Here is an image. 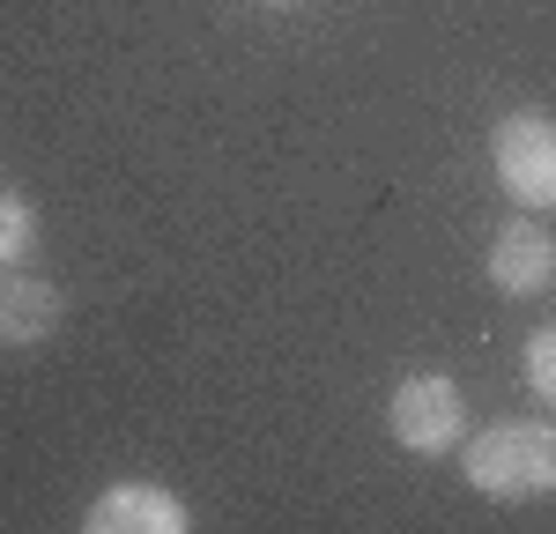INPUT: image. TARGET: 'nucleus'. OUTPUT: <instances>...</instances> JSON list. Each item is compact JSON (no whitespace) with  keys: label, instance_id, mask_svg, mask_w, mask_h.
Masks as SVG:
<instances>
[{"label":"nucleus","instance_id":"nucleus-1","mask_svg":"<svg viewBox=\"0 0 556 534\" xmlns=\"http://www.w3.org/2000/svg\"><path fill=\"white\" fill-rule=\"evenodd\" d=\"M460 468H468V483L482 490V497H505V505L549 497L556 490V423H527V416L490 423V431L460 453Z\"/></svg>","mask_w":556,"mask_h":534},{"label":"nucleus","instance_id":"nucleus-2","mask_svg":"<svg viewBox=\"0 0 556 534\" xmlns=\"http://www.w3.org/2000/svg\"><path fill=\"white\" fill-rule=\"evenodd\" d=\"M490 164H497V186L513 193V208H556V119L542 112H513L490 134Z\"/></svg>","mask_w":556,"mask_h":534},{"label":"nucleus","instance_id":"nucleus-3","mask_svg":"<svg viewBox=\"0 0 556 534\" xmlns=\"http://www.w3.org/2000/svg\"><path fill=\"white\" fill-rule=\"evenodd\" d=\"M386 423H393L401 453L438 460V453H453V445H460V431H468V394H460L453 379H438V371L401 379V394L386 400Z\"/></svg>","mask_w":556,"mask_h":534},{"label":"nucleus","instance_id":"nucleus-4","mask_svg":"<svg viewBox=\"0 0 556 534\" xmlns=\"http://www.w3.org/2000/svg\"><path fill=\"white\" fill-rule=\"evenodd\" d=\"M83 527L89 534H186L193 512H186L164 483H112L83 512Z\"/></svg>","mask_w":556,"mask_h":534},{"label":"nucleus","instance_id":"nucleus-5","mask_svg":"<svg viewBox=\"0 0 556 534\" xmlns=\"http://www.w3.org/2000/svg\"><path fill=\"white\" fill-rule=\"evenodd\" d=\"M490 282L505 290V297H542L556 282V238L542 223L513 216L497 238H490Z\"/></svg>","mask_w":556,"mask_h":534},{"label":"nucleus","instance_id":"nucleus-6","mask_svg":"<svg viewBox=\"0 0 556 534\" xmlns=\"http://www.w3.org/2000/svg\"><path fill=\"white\" fill-rule=\"evenodd\" d=\"M52 327H60V290H52L45 275H8V267H0V342L30 349Z\"/></svg>","mask_w":556,"mask_h":534},{"label":"nucleus","instance_id":"nucleus-7","mask_svg":"<svg viewBox=\"0 0 556 534\" xmlns=\"http://www.w3.org/2000/svg\"><path fill=\"white\" fill-rule=\"evenodd\" d=\"M30 245H38V216H30V201L0 186V267H15Z\"/></svg>","mask_w":556,"mask_h":534},{"label":"nucleus","instance_id":"nucleus-8","mask_svg":"<svg viewBox=\"0 0 556 534\" xmlns=\"http://www.w3.org/2000/svg\"><path fill=\"white\" fill-rule=\"evenodd\" d=\"M527 386L556 408V327H542V334H527Z\"/></svg>","mask_w":556,"mask_h":534},{"label":"nucleus","instance_id":"nucleus-9","mask_svg":"<svg viewBox=\"0 0 556 534\" xmlns=\"http://www.w3.org/2000/svg\"><path fill=\"white\" fill-rule=\"evenodd\" d=\"M267 8H298V0H267Z\"/></svg>","mask_w":556,"mask_h":534}]
</instances>
